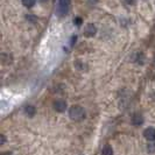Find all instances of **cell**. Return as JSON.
<instances>
[{
	"instance_id": "obj_16",
	"label": "cell",
	"mask_w": 155,
	"mask_h": 155,
	"mask_svg": "<svg viewBox=\"0 0 155 155\" xmlns=\"http://www.w3.org/2000/svg\"><path fill=\"white\" fill-rule=\"evenodd\" d=\"M76 40H77V36H76V35H74V36H72V39H71V42H70V43H71V46L76 42Z\"/></svg>"
},
{
	"instance_id": "obj_10",
	"label": "cell",
	"mask_w": 155,
	"mask_h": 155,
	"mask_svg": "<svg viewBox=\"0 0 155 155\" xmlns=\"http://www.w3.org/2000/svg\"><path fill=\"white\" fill-rule=\"evenodd\" d=\"M22 5L27 8H31L35 5V0H22Z\"/></svg>"
},
{
	"instance_id": "obj_5",
	"label": "cell",
	"mask_w": 155,
	"mask_h": 155,
	"mask_svg": "<svg viewBox=\"0 0 155 155\" xmlns=\"http://www.w3.org/2000/svg\"><path fill=\"white\" fill-rule=\"evenodd\" d=\"M143 137L148 140V141H154L155 140V128L153 127H148L143 131Z\"/></svg>"
},
{
	"instance_id": "obj_7",
	"label": "cell",
	"mask_w": 155,
	"mask_h": 155,
	"mask_svg": "<svg viewBox=\"0 0 155 155\" xmlns=\"http://www.w3.org/2000/svg\"><path fill=\"white\" fill-rule=\"evenodd\" d=\"M25 112L27 113V116L34 117L35 113H36V109H35V106H33V105H27V106H25Z\"/></svg>"
},
{
	"instance_id": "obj_19",
	"label": "cell",
	"mask_w": 155,
	"mask_h": 155,
	"mask_svg": "<svg viewBox=\"0 0 155 155\" xmlns=\"http://www.w3.org/2000/svg\"><path fill=\"white\" fill-rule=\"evenodd\" d=\"M2 155H13L12 153H9V152H7V153H4Z\"/></svg>"
},
{
	"instance_id": "obj_2",
	"label": "cell",
	"mask_w": 155,
	"mask_h": 155,
	"mask_svg": "<svg viewBox=\"0 0 155 155\" xmlns=\"http://www.w3.org/2000/svg\"><path fill=\"white\" fill-rule=\"evenodd\" d=\"M70 6H71V0H58V6L56 9V14L60 18L65 16L70 11Z\"/></svg>"
},
{
	"instance_id": "obj_15",
	"label": "cell",
	"mask_w": 155,
	"mask_h": 155,
	"mask_svg": "<svg viewBox=\"0 0 155 155\" xmlns=\"http://www.w3.org/2000/svg\"><path fill=\"white\" fill-rule=\"evenodd\" d=\"M0 139H1L0 145H5V143H6V137H5L4 134H1V135H0Z\"/></svg>"
},
{
	"instance_id": "obj_17",
	"label": "cell",
	"mask_w": 155,
	"mask_h": 155,
	"mask_svg": "<svg viewBox=\"0 0 155 155\" xmlns=\"http://www.w3.org/2000/svg\"><path fill=\"white\" fill-rule=\"evenodd\" d=\"M87 2H89V4H91V5H94V4H97V2H98V0H87Z\"/></svg>"
},
{
	"instance_id": "obj_6",
	"label": "cell",
	"mask_w": 155,
	"mask_h": 155,
	"mask_svg": "<svg viewBox=\"0 0 155 155\" xmlns=\"http://www.w3.org/2000/svg\"><path fill=\"white\" fill-rule=\"evenodd\" d=\"M132 124L134 126H140V125L143 124V117L139 114V113H134L132 116V119H131Z\"/></svg>"
},
{
	"instance_id": "obj_3",
	"label": "cell",
	"mask_w": 155,
	"mask_h": 155,
	"mask_svg": "<svg viewBox=\"0 0 155 155\" xmlns=\"http://www.w3.org/2000/svg\"><path fill=\"white\" fill-rule=\"evenodd\" d=\"M97 34V27L93 23H87L84 28V35L86 38H92Z\"/></svg>"
},
{
	"instance_id": "obj_8",
	"label": "cell",
	"mask_w": 155,
	"mask_h": 155,
	"mask_svg": "<svg viewBox=\"0 0 155 155\" xmlns=\"http://www.w3.org/2000/svg\"><path fill=\"white\" fill-rule=\"evenodd\" d=\"M101 155H113V149L110 145H105L101 149Z\"/></svg>"
},
{
	"instance_id": "obj_9",
	"label": "cell",
	"mask_w": 155,
	"mask_h": 155,
	"mask_svg": "<svg viewBox=\"0 0 155 155\" xmlns=\"http://www.w3.org/2000/svg\"><path fill=\"white\" fill-rule=\"evenodd\" d=\"M1 58H2V63H4V64H9V63L12 62V56H11V55L2 54Z\"/></svg>"
},
{
	"instance_id": "obj_14",
	"label": "cell",
	"mask_w": 155,
	"mask_h": 155,
	"mask_svg": "<svg viewBox=\"0 0 155 155\" xmlns=\"http://www.w3.org/2000/svg\"><path fill=\"white\" fill-rule=\"evenodd\" d=\"M84 63H82V62H79V61H77L76 62V68H77L78 70H83V68H84Z\"/></svg>"
},
{
	"instance_id": "obj_20",
	"label": "cell",
	"mask_w": 155,
	"mask_h": 155,
	"mask_svg": "<svg viewBox=\"0 0 155 155\" xmlns=\"http://www.w3.org/2000/svg\"><path fill=\"white\" fill-rule=\"evenodd\" d=\"M154 63H155V57H154Z\"/></svg>"
},
{
	"instance_id": "obj_11",
	"label": "cell",
	"mask_w": 155,
	"mask_h": 155,
	"mask_svg": "<svg viewBox=\"0 0 155 155\" xmlns=\"http://www.w3.org/2000/svg\"><path fill=\"white\" fill-rule=\"evenodd\" d=\"M143 54H138V56H137V63H139V64H143Z\"/></svg>"
},
{
	"instance_id": "obj_18",
	"label": "cell",
	"mask_w": 155,
	"mask_h": 155,
	"mask_svg": "<svg viewBox=\"0 0 155 155\" xmlns=\"http://www.w3.org/2000/svg\"><path fill=\"white\" fill-rule=\"evenodd\" d=\"M125 2L128 4V5H133L134 4V0H125Z\"/></svg>"
},
{
	"instance_id": "obj_12",
	"label": "cell",
	"mask_w": 155,
	"mask_h": 155,
	"mask_svg": "<svg viewBox=\"0 0 155 155\" xmlns=\"http://www.w3.org/2000/svg\"><path fill=\"white\" fill-rule=\"evenodd\" d=\"M74 22H75L76 26H81V25L83 23V19H82V18H79V16H77V18L74 20Z\"/></svg>"
},
{
	"instance_id": "obj_1",
	"label": "cell",
	"mask_w": 155,
	"mask_h": 155,
	"mask_svg": "<svg viewBox=\"0 0 155 155\" xmlns=\"http://www.w3.org/2000/svg\"><path fill=\"white\" fill-rule=\"evenodd\" d=\"M69 117L71 120L74 121H81L85 118V110L83 109L82 106L75 105L72 107H70L69 110Z\"/></svg>"
},
{
	"instance_id": "obj_13",
	"label": "cell",
	"mask_w": 155,
	"mask_h": 155,
	"mask_svg": "<svg viewBox=\"0 0 155 155\" xmlns=\"http://www.w3.org/2000/svg\"><path fill=\"white\" fill-rule=\"evenodd\" d=\"M26 19L28 20V21H31V22H36V16H34V15H26Z\"/></svg>"
},
{
	"instance_id": "obj_4",
	"label": "cell",
	"mask_w": 155,
	"mask_h": 155,
	"mask_svg": "<svg viewBox=\"0 0 155 155\" xmlns=\"http://www.w3.org/2000/svg\"><path fill=\"white\" fill-rule=\"evenodd\" d=\"M54 110L56 112H60L62 113L67 110V103L62 99H58V101H54Z\"/></svg>"
}]
</instances>
